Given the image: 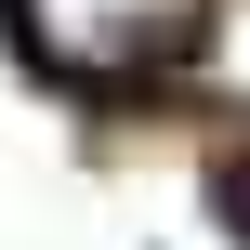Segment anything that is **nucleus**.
<instances>
[{
	"mask_svg": "<svg viewBox=\"0 0 250 250\" xmlns=\"http://www.w3.org/2000/svg\"><path fill=\"white\" fill-rule=\"evenodd\" d=\"M13 40L53 79H171L211 40V0H13Z\"/></svg>",
	"mask_w": 250,
	"mask_h": 250,
	"instance_id": "f257e3e1",
	"label": "nucleus"
},
{
	"mask_svg": "<svg viewBox=\"0 0 250 250\" xmlns=\"http://www.w3.org/2000/svg\"><path fill=\"white\" fill-rule=\"evenodd\" d=\"M224 224H237V237H250V185H224Z\"/></svg>",
	"mask_w": 250,
	"mask_h": 250,
	"instance_id": "f03ea898",
	"label": "nucleus"
}]
</instances>
